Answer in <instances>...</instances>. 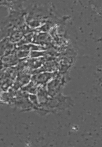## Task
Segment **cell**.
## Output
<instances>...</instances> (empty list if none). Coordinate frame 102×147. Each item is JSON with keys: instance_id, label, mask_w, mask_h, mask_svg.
Instances as JSON below:
<instances>
[{"instance_id": "cell-1", "label": "cell", "mask_w": 102, "mask_h": 147, "mask_svg": "<svg viewBox=\"0 0 102 147\" xmlns=\"http://www.w3.org/2000/svg\"><path fill=\"white\" fill-rule=\"evenodd\" d=\"M25 14L23 10H9V16L0 23V38L10 34L17 26L21 24Z\"/></svg>"}, {"instance_id": "cell-2", "label": "cell", "mask_w": 102, "mask_h": 147, "mask_svg": "<svg viewBox=\"0 0 102 147\" xmlns=\"http://www.w3.org/2000/svg\"><path fill=\"white\" fill-rule=\"evenodd\" d=\"M25 0H6L8 3V9L12 10H23V4Z\"/></svg>"}, {"instance_id": "cell-3", "label": "cell", "mask_w": 102, "mask_h": 147, "mask_svg": "<svg viewBox=\"0 0 102 147\" xmlns=\"http://www.w3.org/2000/svg\"><path fill=\"white\" fill-rule=\"evenodd\" d=\"M0 6H5L8 8V3L6 0H0Z\"/></svg>"}]
</instances>
